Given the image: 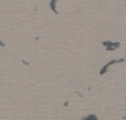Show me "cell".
Returning <instances> with one entry per match:
<instances>
[{
	"instance_id": "6da1fadb",
	"label": "cell",
	"mask_w": 126,
	"mask_h": 120,
	"mask_svg": "<svg viewBox=\"0 0 126 120\" xmlns=\"http://www.w3.org/2000/svg\"><path fill=\"white\" fill-rule=\"evenodd\" d=\"M103 46L108 49V50H115V49H119V46L120 43L117 41V43H111V41H103Z\"/></svg>"
},
{
	"instance_id": "7a4b0ae2",
	"label": "cell",
	"mask_w": 126,
	"mask_h": 120,
	"mask_svg": "<svg viewBox=\"0 0 126 120\" xmlns=\"http://www.w3.org/2000/svg\"><path fill=\"white\" fill-rule=\"evenodd\" d=\"M117 62H123V59H119V61H111L110 64H106V66L102 69V71H100V73H102V75H103V73H106V70L110 69V66H112V64H117Z\"/></svg>"
},
{
	"instance_id": "3957f363",
	"label": "cell",
	"mask_w": 126,
	"mask_h": 120,
	"mask_svg": "<svg viewBox=\"0 0 126 120\" xmlns=\"http://www.w3.org/2000/svg\"><path fill=\"white\" fill-rule=\"evenodd\" d=\"M84 120H97V116H94V114H90V116L84 117Z\"/></svg>"
},
{
	"instance_id": "277c9868",
	"label": "cell",
	"mask_w": 126,
	"mask_h": 120,
	"mask_svg": "<svg viewBox=\"0 0 126 120\" xmlns=\"http://www.w3.org/2000/svg\"><path fill=\"white\" fill-rule=\"evenodd\" d=\"M55 5H56V0H52V2H50V8L53 9V12H56V9H55Z\"/></svg>"
}]
</instances>
